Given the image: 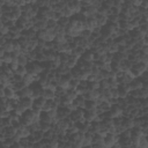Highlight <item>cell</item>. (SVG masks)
<instances>
[{"label": "cell", "instance_id": "cell-8", "mask_svg": "<svg viewBox=\"0 0 148 148\" xmlns=\"http://www.w3.org/2000/svg\"><path fill=\"white\" fill-rule=\"evenodd\" d=\"M108 114H109V117L110 118H118V117H121V114H123V110L117 105V104H114V105H111L110 106V110L108 111Z\"/></svg>", "mask_w": 148, "mask_h": 148}, {"label": "cell", "instance_id": "cell-2", "mask_svg": "<svg viewBox=\"0 0 148 148\" xmlns=\"http://www.w3.org/2000/svg\"><path fill=\"white\" fill-rule=\"evenodd\" d=\"M25 68H27V73L30 74V75H32V76H38L43 72V68H42L40 64L37 62V61H30V62H28V65L25 66Z\"/></svg>", "mask_w": 148, "mask_h": 148}, {"label": "cell", "instance_id": "cell-15", "mask_svg": "<svg viewBox=\"0 0 148 148\" xmlns=\"http://www.w3.org/2000/svg\"><path fill=\"white\" fill-rule=\"evenodd\" d=\"M128 88H130L131 91H132V90H138V89L142 88V82L140 81L139 77H134V79L128 83Z\"/></svg>", "mask_w": 148, "mask_h": 148}, {"label": "cell", "instance_id": "cell-14", "mask_svg": "<svg viewBox=\"0 0 148 148\" xmlns=\"http://www.w3.org/2000/svg\"><path fill=\"white\" fill-rule=\"evenodd\" d=\"M71 111L67 109V108H64V106H59L57 109V118L60 120V119H65V118H68Z\"/></svg>", "mask_w": 148, "mask_h": 148}, {"label": "cell", "instance_id": "cell-5", "mask_svg": "<svg viewBox=\"0 0 148 148\" xmlns=\"http://www.w3.org/2000/svg\"><path fill=\"white\" fill-rule=\"evenodd\" d=\"M83 119H84L87 123H92V121L97 120V112H96V109L86 110L84 113H83Z\"/></svg>", "mask_w": 148, "mask_h": 148}, {"label": "cell", "instance_id": "cell-3", "mask_svg": "<svg viewBox=\"0 0 148 148\" xmlns=\"http://www.w3.org/2000/svg\"><path fill=\"white\" fill-rule=\"evenodd\" d=\"M119 136L117 134H111V133H106L103 138V143L106 146V148H111L116 142H118Z\"/></svg>", "mask_w": 148, "mask_h": 148}, {"label": "cell", "instance_id": "cell-16", "mask_svg": "<svg viewBox=\"0 0 148 148\" xmlns=\"http://www.w3.org/2000/svg\"><path fill=\"white\" fill-rule=\"evenodd\" d=\"M99 131H101V121L95 120V121L90 123V126H89V130H88L89 133L96 134V133H99Z\"/></svg>", "mask_w": 148, "mask_h": 148}, {"label": "cell", "instance_id": "cell-28", "mask_svg": "<svg viewBox=\"0 0 148 148\" xmlns=\"http://www.w3.org/2000/svg\"><path fill=\"white\" fill-rule=\"evenodd\" d=\"M3 49V51L6 53H12L14 51V46H13V40H6V43L1 46Z\"/></svg>", "mask_w": 148, "mask_h": 148}, {"label": "cell", "instance_id": "cell-50", "mask_svg": "<svg viewBox=\"0 0 148 148\" xmlns=\"http://www.w3.org/2000/svg\"><path fill=\"white\" fill-rule=\"evenodd\" d=\"M0 97H5L3 96V87L0 86Z\"/></svg>", "mask_w": 148, "mask_h": 148}, {"label": "cell", "instance_id": "cell-32", "mask_svg": "<svg viewBox=\"0 0 148 148\" xmlns=\"http://www.w3.org/2000/svg\"><path fill=\"white\" fill-rule=\"evenodd\" d=\"M96 106H97V101H86L83 109L84 110H92V109H96Z\"/></svg>", "mask_w": 148, "mask_h": 148}, {"label": "cell", "instance_id": "cell-36", "mask_svg": "<svg viewBox=\"0 0 148 148\" xmlns=\"http://www.w3.org/2000/svg\"><path fill=\"white\" fill-rule=\"evenodd\" d=\"M28 130H29V132H30V133L36 132V131H40V124H39V121H37V123H35V124L29 125V126H28Z\"/></svg>", "mask_w": 148, "mask_h": 148}, {"label": "cell", "instance_id": "cell-42", "mask_svg": "<svg viewBox=\"0 0 148 148\" xmlns=\"http://www.w3.org/2000/svg\"><path fill=\"white\" fill-rule=\"evenodd\" d=\"M1 60H2V62L6 64V65L10 64V62H12V56H10V53H5L3 57L1 58Z\"/></svg>", "mask_w": 148, "mask_h": 148}, {"label": "cell", "instance_id": "cell-23", "mask_svg": "<svg viewBox=\"0 0 148 148\" xmlns=\"http://www.w3.org/2000/svg\"><path fill=\"white\" fill-rule=\"evenodd\" d=\"M42 97H44L46 101H47V99H53V98L56 97L54 90H52V89H50V88H45V89L43 90Z\"/></svg>", "mask_w": 148, "mask_h": 148}, {"label": "cell", "instance_id": "cell-11", "mask_svg": "<svg viewBox=\"0 0 148 148\" xmlns=\"http://www.w3.org/2000/svg\"><path fill=\"white\" fill-rule=\"evenodd\" d=\"M30 134L29 130H28V126L23 125V124H20L17 127H16V135H18L21 139L22 138H28Z\"/></svg>", "mask_w": 148, "mask_h": 148}, {"label": "cell", "instance_id": "cell-37", "mask_svg": "<svg viewBox=\"0 0 148 148\" xmlns=\"http://www.w3.org/2000/svg\"><path fill=\"white\" fill-rule=\"evenodd\" d=\"M138 146L141 148H147L148 147V142H147V138L146 136H141L138 141Z\"/></svg>", "mask_w": 148, "mask_h": 148}, {"label": "cell", "instance_id": "cell-13", "mask_svg": "<svg viewBox=\"0 0 148 148\" xmlns=\"http://www.w3.org/2000/svg\"><path fill=\"white\" fill-rule=\"evenodd\" d=\"M67 7L72 10L73 14H76V13H80L81 10V5H80V1H76V0H72V1H67Z\"/></svg>", "mask_w": 148, "mask_h": 148}, {"label": "cell", "instance_id": "cell-51", "mask_svg": "<svg viewBox=\"0 0 148 148\" xmlns=\"http://www.w3.org/2000/svg\"><path fill=\"white\" fill-rule=\"evenodd\" d=\"M82 148H92V145H90V146H83Z\"/></svg>", "mask_w": 148, "mask_h": 148}, {"label": "cell", "instance_id": "cell-44", "mask_svg": "<svg viewBox=\"0 0 148 148\" xmlns=\"http://www.w3.org/2000/svg\"><path fill=\"white\" fill-rule=\"evenodd\" d=\"M39 124H40V131H42L43 133L52 128V125H51V124H46V123H42V121H39Z\"/></svg>", "mask_w": 148, "mask_h": 148}, {"label": "cell", "instance_id": "cell-12", "mask_svg": "<svg viewBox=\"0 0 148 148\" xmlns=\"http://www.w3.org/2000/svg\"><path fill=\"white\" fill-rule=\"evenodd\" d=\"M117 90H118V98H125L131 91L128 84H118Z\"/></svg>", "mask_w": 148, "mask_h": 148}, {"label": "cell", "instance_id": "cell-20", "mask_svg": "<svg viewBox=\"0 0 148 148\" xmlns=\"http://www.w3.org/2000/svg\"><path fill=\"white\" fill-rule=\"evenodd\" d=\"M3 96H5L6 98H8V99L14 98V97H17V96H16V91H15L10 86L3 88Z\"/></svg>", "mask_w": 148, "mask_h": 148}, {"label": "cell", "instance_id": "cell-43", "mask_svg": "<svg viewBox=\"0 0 148 148\" xmlns=\"http://www.w3.org/2000/svg\"><path fill=\"white\" fill-rule=\"evenodd\" d=\"M117 105H118L121 110H124V109H126V108L128 106V105H127V103H126V101H125V98H118Z\"/></svg>", "mask_w": 148, "mask_h": 148}, {"label": "cell", "instance_id": "cell-24", "mask_svg": "<svg viewBox=\"0 0 148 148\" xmlns=\"http://www.w3.org/2000/svg\"><path fill=\"white\" fill-rule=\"evenodd\" d=\"M15 134H16V127H14V126L5 127V130H3L5 138H13Z\"/></svg>", "mask_w": 148, "mask_h": 148}, {"label": "cell", "instance_id": "cell-4", "mask_svg": "<svg viewBox=\"0 0 148 148\" xmlns=\"http://www.w3.org/2000/svg\"><path fill=\"white\" fill-rule=\"evenodd\" d=\"M83 113H84L83 110H81V109H75V110H73V111L69 113L68 118H69L73 123H79V121L83 120Z\"/></svg>", "mask_w": 148, "mask_h": 148}, {"label": "cell", "instance_id": "cell-25", "mask_svg": "<svg viewBox=\"0 0 148 148\" xmlns=\"http://www.w3.org/2000/svg\"><path fill=\"white\" fill-rule=\"evenodd\" d=\"M80 59H82L83 61H87V62H91V61H94V53L90 50H86Z\"/></svg>", "mask_w": 148, "mask_h": 148}, {"label": "cell", "instance_id": "cell-10", "mask_svg": "<svg viewBox=\"0 0 148 148\" xmlns=\"http://www.w3.org/2000/svg\"><path fill=\"white\" fill-rule=\"evenodd\" d=\"M83 27H84V30H89V31H92L97 25L96 23V20L95 17H87L86 21L83 22Z\"/></svg>", "mask_w": 148, "mask_h": 148}, {"label": "cell", "instance_id": "cell-45", "mask_svg": "<svg viewBox=\"0 0 148 148\" xmlns=\"http://www.w3.org/2000/svg\"><path fill=\"white\" fill-rule=\"evenodd\" d=\"M79 83H80V80L73 77V79L69 81V89H76V87L79 86Z\"/></svg>", "mask_w": 148, "mask_h": 148}, {"label": "cell", "instance_id": "cell-6", "mask_svg": "<svg viewBox=\"0 0 148 148\" xmlns=\"http://www.w3.org/2000/svg\"><path fill=\"white\" fill-rule=\"evenodd\" d=\"M44 139V133L42 131H36V132H32L29 134L28 136V140L30 143H36V142H39L40 140Z\"/></svg>", "mask_w": 148, "mask_h": 148}, {"label": "cell", "instance_id": "cell-26", "mask_svg": "<svg viewBox=\"0 0 148 148\" xmlns=\"http://www.w3.org/2000/svg\"><path fill=\"white\" fill-rule=\"evenodd\" d=\"M39 121H42V123H46V124H52L53 119L47 114V112L42 111V112L39 113Z\"/></svg>", "mask_w": 148, "mask_h": 148}, {"label": "cell", "instance_id": "cell-46", "mask_svg": "<svg viewBox=\"0 0 148 148\" xmlns=\"http://www.w3.org/2000/svg\"><path fill=\"white\" fill-rule=\"evenodd\" d=\"M18 142H20V145L22 146V148H24V147H25V146L29 143V140H28V138H22V139H21Z\"/></svg>", "mask_w": 148, "mask_h": 148}, {"label": "cell", "instance_id": "cell-1", "mask_svg": "<svg viewBox=\"0 0 148 148\" xmlns=\"http://www.w3.org/2000/svg\"><path fill=\"white\" fill-rule=\"evenodd\" d=\"M39 113L40 112H36L34 110H27L23 112V114L21 116V124L29 126L31 124H35L37 121H39Z\"/></svg>", "mask_w": 148, "mask_h": 148}, {"label": "cell", "instance_id": "cell-48", "mask_svg": "<svg viewBox=\"0 0 148 148\" xmlns=\"http://www.w3.org/2000/svg\"><path fill=\"white\" fill-rule=\"evenodd\" d=\"M9 148H22V146L20 145V142H14Z\"/></svg>", "mask_w": 148, "mask_h": 148}, {"label": "cell", "instance_id": "cell-18", "mask_svg": "<svg viewBox=\"0 0 148 148\" xmlns=\"http://www.w3.org/2000/svg\"><path fill=\"white\" fill-rule=\"evenodd\" d=\"M84 102H86V99H84V97L81 95V96H77V97L72 102V104H73V106H74L75 109H83Z\"/></svg>", "mask_w": 148, "mask_h": 148}, {"label": "cell", "instance_id": "cell-41", "mask_svg": "<svg viewBox=\"0 0 148 148\" xmlns=\"http://www.w3.org/2000/svg\"><path fill=\"white\" fill-rule=\"evenodd\" d=\"M66 92V89L64 88H60V87H57L56 90H54V94H56V97H62Z\"/></svg>", "mask_w": 148, "mask_h": 148}, {"label": "cell", "instance_id": "cell-52", "mask_svg": "<svg viewBox=\"0 0 148 148\" xmlns=\"http://www.w3.org/2000/svg\"><path fill=\"white\" fill-rule=\"evenodd\" d=\"M2 65H3V62H2V60H1V59H0V68H1V67H2Z\"/></svg>", "mask_w": 148, "mask_h": 148}, {"label": "cell", "instance_id": "cell-22", "mask_svg": "<svg viewBox=\"0 0 148 148\" xmlns=\"http://www.w3.org/2000/svg\"><path fill=\"white\" fill-rule=\"evenodd\" d=\"M56 72H57V74H58L59 76H62V75L69 73V72H71V68H68L65 64H60V65L56 68Z\"/></svg>", "mask_w": 148, "mask_h": 148}, {"label": "cell", "instance_id": "cell-39", "mask_svg": "<svg viewBox=\"0 0 148 148\" xmlns=\"http://www.w3.org/2000/svg\"><path fill=\"white\" fill-rule=\"evenodd\" d=\"M68 23H69V18H66V17H61V18L57 22V24L60 25V27H62V28H66V27L68 25Z\"/></svg>", "mask_w": 148, "mask_h": 148}, {"label": "cell", "instance_id": "cell-38", "mask_svg": "<svg viewBox=\"0 0 148 148\" xmlns=\"http://www.w3.org/2000/svg\"><path fill=\"white\" fill-rule=\"evenodd\" d=\"M15 74H17V75H20V76L23 77V76L27 74V68H25L24 66H18L17 69L15 71Z\"/></svg>", "mask_w": 148, "mask_h": 148}, {"label": "cell", "instance_id": "cell-30", "mask_svg": "<svg viewBox=\"0 0 148 148\" xmlns=\"http://www.w3.org/2000/svg\"><path fill=\"white\" fill-rule=\"evenodd\" d=\"M64 96H65L66 98H68L71 102H73V101L77 97V95H76V92H75V89H67Z\"/></svg>", "mask_w": 148, "mask_h": 148}, {"label": "cell", "instance_id": "cell-29", "mask_svg": "<svg viewBox=\"0 0 148 148\" xmlns=\"http://www.w3.org/2000/svg\"><path fill=\"white\" fill-rule=\"evenodd\" d=\"M120 71L121 72H124V73H126V72H130V69H131V67H132V64L126 59V60H124V61H121L120 64Z\"/></svg>", "mask_w": 148, "mask_h": 148}, {"label": "cell", "instance_id": "cell-7", "mask_svg": "<svg viewBox=\"0 0 148 148\" xmlns=\"http://www.w3.org/2000/svg\"><path fill=\"white\" fill-rule=\"evenodd\" d=\"M45 102H46V99H45L44 97H38V98L34 99L31 110H34V111H36V112H42V109H43Z\"/></svg>", "mask_w": 148, "mask_h": 148}, {"label": "cell", "instance_id": "cell-31", "mask_svg": "<svg viewBox=\"0 0 148 148\" xmlns=\"http://www.w3.org/2000/svg\"><path fill=\"white\" fill-rule=\"evenodd\" d=\"M44 139L45 140H51V139H57V133L54 132L53 128L44 132Z\"/></svg>", "mask_w": 148, "mask_h": 148}, {"label": "cell", "instance_id": "cell-47", "mask_svg": "<svg viewBox=\"0 0 148 148\" xmlns=\"http://www.w3.org/2000/svg\"><path fill=\"white\" fill-rule=\"evenodd\" d=\"M92 148H106V146L101 142V143H96V145H92Z\"/></svg>", "mask_w": 148, "mask_h": 148}, {"label": "cell", "instance_id": "cell-34", "mask_svg": "<svg viewBox=\"0 0 148 148\" xmlns=\"http://www.w3.org/2000/svg\"><path fill=\"white\" fill-rule=\"evenodd\" d=\"M103 138H104V135H103V134H101V133L92 134V145H96V143H101V142H103Z\"/></svg>", "mask_w": 148, "mask_h": 148}, {"label": "cell", "instance_id": "cell-35", "mask_svg": "<svg viewBox=\"0 0 148 148\" xmlns=\"http://www.w3.org/2000/svg\"><path fill=\"white\" fill-rule=\"evenodd\" d=\"M36 46H37V38L28 40V45H27V50L28 51H34L36 49Z\"/></svg>", "mask_w": 148, "mask_h": 148}, {"label": "cell", "instance_id": "cell-21", "mask_svg": "<svg viewBox=\"0 0 148 148\" xmlns=\"http://www.w3.org/2000/svg\"><path fill=\"white\" fill-rule=\"evenodd\" d=\"M121 125L125 130H132L134 127L133 125V118H128V117H123V120H121Z\"/></svg>", "mask_w": 148, "mask_h": 148}, {"label": "cell", "instance_id": "cell-19", "mask_svg": "<svg viewBox=\"0 0 148 148\" xmlns=\"http://www.w3.org/2000/svg\"><path fill=\"white\" fill-rule=\"evenodd\" d=\"M21 34H22V36L25 37L27 39H35V38H36V34H37V31H36L34 28H31V29L23 30Z\"/></svg>", "mask_w": 148, "mask_h": 148}, {"label": "cell", "instance_id": "cell-9", "mask_svg": "<svg viewBox=\"0 0 148 148\" xmlns=\"http://www.w3.org/2000/svg\"><path fill=\"white\" fill-rule=\"evenodd\" d=\"M30 88H31V90H32V99H36V98H38V97H42V94H43V88L37 83V82H35V83H32L31 86H30Z\"/></svg>", "mask_w": 148, "mask_h": 148}, {"label": "cell", "instance_id": "cell-27", "mask_svg": "<svg viewBox=\"0 0 148 148\" xmlns=\"http://www.w3.org/2000/svg\"><path fill=\"white\" fill-rule=\"evenodd\" d=\"M17 65L18 66H27L28 65V62H29V60H28V58H27V56L25 54H23V53H20L18 54V57H17Z\"/></svg>", "mask_w": 148, "mask_h": 148}, {"label": "cell", "instance_id": "cell-49", "mask_svg": "<svg viewBox=\"0 0 148 148\" xmlns=\"http://www.w3.org/2000/svg\"><path fill=\"white\" fill-rule=\"evenodd\" d=\"M111 148H121V146H120V143H119V142H116Z\"/></svg>", "mask_w": 148, "mask_h": 148}, {"label": "cell", "instance_id": "cell-17", "mask_svg": "<svg viewBox=\"0 0 148 148\" xmlns=\"http://www.w3.org/2000/svg\"><path fill=\"white\" fill-rule=\"evenodd\" d=\"M32 103L34 99L30 97H24V98H20V104L25 109V110H30L32 108Z\"/></svg>", "mask_w": 148, "mask_h": 148}, {"label": "cell", "instance_id": "cell-33", "mask_svg": "<svg viewBox=\"0 0 148 148\" xmlns=\"http://www.w3.org/2000/svg\"><path fill=\"white\" fill-rule=\"evenodd\" d=\"M88 90H98L99 89V82L97 81H87Z\"/></svg>", "mask_w": 148, "mask_h": 148}, {"label": "cell", "instance_id": "cell-40", "mask_svg": "<svg viewBox=\"0 0 148 148\" xmlns=\"http://www.w3.org/2000/svg\"><path fill=\"white\" fill-rule=\"evenodd\" d=\"M109 88H110V86H109L108 80H101L99 81V90H106Z\"/></svg>", "mask_w": 148, "mask_h": 148}]
</instances>
